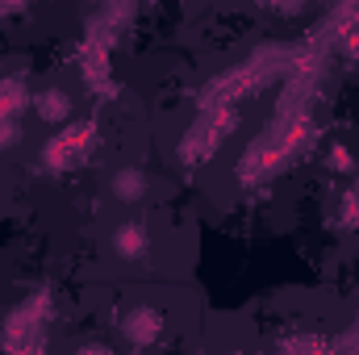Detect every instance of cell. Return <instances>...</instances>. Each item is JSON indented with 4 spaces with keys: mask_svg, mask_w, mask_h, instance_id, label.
Here are the masks:
<instances>
[{
    "mask_svg": "<svg viewBox=\"0 0 359 355\" xmlns=\"http://www.w3.org/2000/svg\"><path fill=\"white\" fill-rule=\"evenodd\" d=\"M280 355H326V347H322L313 335H297V339H288V343L280 347Z\"/></svg>",
    "mask_w": 359,
    "mask_h": 355,
    "instance_id": "cell-8",
    "label": "cell"
},
{
    "mask_svg": "<svg viewBox=\"0 0 359 355\" xmlns=\"http://www.w3.org/2000/svg\"><path fill=\"white\" fill-rule=\"evenodd\" d=\"M88 142H92V126H72V130L55 134V138L42 147V163H46L50 172H67V168L80 163V155L88 151Z\"/></svg>",
    "mask_w": 359,
    "mask_h": 355,
    "instance_id": "cell-1",
    "label": "cell"
},
{
    "mask_svg": "<svg viewBox=\"0 0 359 355\" xmlns=\"http://www.w3.org/2000/svg\"><path fill=\"white\" fill-rule=\"evenodd\" d=\"M271 168H280V147H255L238 159V176L243 180H264Z\"/></svg>",
    "mask_w": 359,
    "mask_h": 355,
    "instance_id": "cell-5",
    "label": "cell"
},
{
    "mask_svg": "<svg viewBox=\"0 0 359 355\" xmlns=\"http://www.w3.org/2000/svg\"><path fill=\"white\" fill-rule=\"evenodd\" d=\"M34 109H38V117L46 121V126H63L67 117H72V96L63 88H46L34 96Z\"/></svg>",
    "mask_w": 359,
    "mask_h": 355,
    "instance_id": "cell-4",
    "label": "cell"
},
{
    "mask_svg": "<svg viewBox=\"0 0 359 355\" xmlns=\"http://www.w3.org/2000/svg\"><path fill=\"white\" fill-rule=\"evenodd\" d=\"M121 335L134 343V347H147L163 335V314L155 305H134L126 318H121Z\"/></svg>",
    "mask_w": 359,
    "mask_h": 355,
    "instance_id": "cell-2",
    "label": "cell"
},
{
    "mask_svg": "<svg viewBox=\"0 0 359 355\" xmlns=\"http://www.w3.org/2000/svg\"><path fill=\"white\" fill-rule=\"evenodd\" d=\"M113 251H117L121 260H142V255H147V230L134 226V222H121V226L113 230Z\"/></svg>",
    "mask_w": 359,
    "mask_h": 355,
    "instance_id": "cell-6",
    "label": "cell"
},
{
    "mask_svg": "<svg viewBox=\"0 0 359 355\" xmlns=\"http://www.w3.org/2000/svg\"><path fill=\"white\" fill-rule=\"evenodd\" d=\"M330 168H334V172H355V159H351V151L334 147V151H330Z\"/></svg>",
    "mask_w": 359,
    "mask_h": 355,
    "instance_id": "cell-10",
    "label": "cell"
},
{
    "mask_svg": "<svg viewBox=\"0 0 359 355\" xmlns=\"http://www.w3.org/2000/svg\"><path fill=\"white\" fill-rule=\"evenodd\" d=\"M113 196H117V201H142V196H147V176H142L138 168H121V172L113 176Z\"/></svg>",
    "mask_w": 359,
    "mask_h": 355,
    "instance_id": "cell-7",
    "label": "cell"
},
{
    "mask_svg": "<svg viewBox=\"0 0 359 355\" xmlns=\"http://www.w3.org/2000/svg\"><path fill=\"white\" fill-rule=\"evenodd\" d=\"M351 355H359V351H351Z\"/></svg>",
    "mask_w": 359,
    "mask_h": 355,
    "instance_id": "cell-12",
    "label": "cell"
},
{
    "mask_svg": "<svg viewBox=\"0 0 359 355\" xmlns=\"http://www.w3.org/2000/svg\"><path fill=\"white\" fill-rule=\"evenodd\" d=\"M343 222H351V226L359 222V192H351V196H343Z\"/></svg>",
    "mask_w": 359,
    "mask_h": 355,
    "instance_id": "cell-11",
    "label": "cell"
},
{
    "mask_svg": "<svg viewBox=\"0 0 359 355\" xmlns=\"http://www.w3.org/2000/svg\"><path fill=\"white\" fill-rule=\"evenodd\" d=\"M17 142H21V126L17 121H0V151H8Z\"/></svg>",
    "mask_w": 359,
    "mask_h": 355,
    "instance_id": "cell-9",
    "label": "cell"
},
{
    "mask_svg": "<svg viewBox=\"0 0 359 355\" xmlns=\"http://www.w3.org/2000/svg\"><path fill=\"white\" fill-rule=\"evenodd\" d=\"M29 105H34V96L25 88V80H17V76L0 80V121H17Z\"/></svg>",
    "mask_w": 359,
    "mask_h": 355,
    "instance_id": "cell-3",
    "label": "cell"
}]
</instances>
